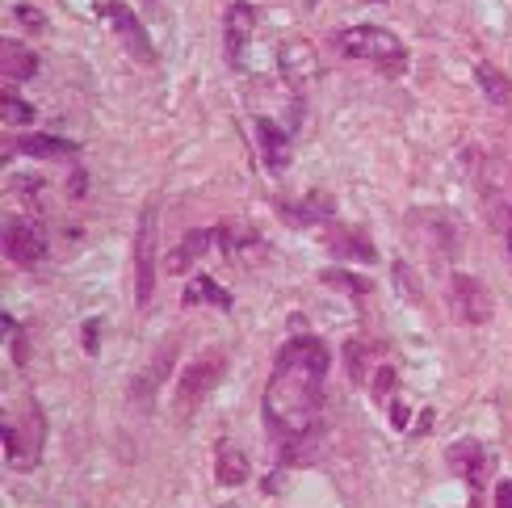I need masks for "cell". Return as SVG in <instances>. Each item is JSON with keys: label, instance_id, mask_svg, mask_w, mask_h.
Here are the masks:
<instances>
[{"label": "cell", "instance_id": "cell-1", "mask_svg": "<svg viewBox=\"0 0 512 508\" xmlns=\"http://www.w3.org/2000/svg\"><path fill=\"white\" fill-rule=\"evenodd\" d=\"M324 374L328 345L319 336H290L277 349V366L265 387V420L273 433L298 437L315 425V412L324 404Z\"/></svg>", "mask_w": 512, "mask_h": 508}, {"label": "cell", "instance_id": "cell-2", "mask_svg": "<svg viewBox=\"0 0 512 508\" xmlns=\"http://www.w3.org/2000/svg\"><path fill=\"white\" fill-rule=\"evenodd\" d=\"M336 47L353 55V59H366V63H378V68L387 72H399L403 63H408V51H403V42L382 30V26H353L345 34H336Z\"/></svg>", "mask_w": 512, "mask_h": 508}, {"label": "cell", "instance_id": "cell-3", "mask_svg": "<svg viewBox=\"0 0 512 508\" xmlns=\"http://www.w3.org/2000/svg\"><path fill=\"white\" fill-rule=\"evenodd\" d=\"M156 248H160V206L147 202L139 210V231H135V303L147 307L156 290Z\"/></svg>", "mask_w": 512, "mask_h": 508}, {"label": "cell", "instance_id": "cell-4", "mask_svg": "<svg viewBox=\"0 0 512 508\" xmlns=\"http://www.w3.org/2000/svg\"><path fill=\"white\" fill-rule=\"evenodd\" d=\"M219 374H223V353H202L181 370V378H177V416L181 420H189L198 412L202 399L215 391Z\"/></svg>", "mask_w": 512, "mask_h": 508}, {"label": "cell", "instance_id": "cell-5", "mask_svg": "<svg viewBox=\"0 0 512 508\" xmlns=\"http://www.w3.org/2000/svg\"><path fill=\"white\" fill-rule=\"evenodd\" d=\"M42 437H47V425H42V412L38 404L26 408V420L21 425H5V458L13 471H34V462L42 454Z\"/></svg>", "mask_w": 512, "mask_h": 508}, {"label": "cell", "instance_id": "cell-6", "mask_svg": "<svg viewBox=\"0 0 512 508\" xmlns=\"http://www.w3.org/2000/svg\"><path fill=\"white\" fill-rule=\"evenodd\" d=\"M450 307L462 324H487L492 320V294H487V286L479 278H466V273H454V282H450Z\"/></svg>", "mask_w": 512, "mask_h": 508}, {"label": "cell", "instance_id": "cell-7", "mask_svg": "<svg viewBox=\"0 0 512 508\" xmlns=\"http://www.w3.org/2000/svg\"><path fill=\"white\" fill-rule=\"evenodd\" d=\"M5 257L17 265H34L47 257V236L26 219H9L5 223Z\"/></svg>", "mask_w": 512, "mask_h": 508}, {"label": "cell", "instance_id": "cell-8", "mask_svg": "<svg viewBox=\"0 0 512 508\" xmlns=\"http://www.w3.org/2000/svg\"><path fill=\"white\" fill-rule=\"evenodd\" d=\"M277 68H282L286 84H294V89H303V84L319 72V59H315V47L303 38H290L282 42V51H277Z\"/></svg>", "mask_w": 512, "mask_h": 508}, {"label": "cell", "instance_id": "cell-9", "mask_svg": "<svg viewBox=\"0 0 512 508\" xmlns=\"http://www.w3.org/2000/svg\"><path fill=\"white\" fill-rule=\"evenodd\" d=\"M101 17L110 21V26L122 34V42L131 47V55L139 59V63H152L156 59V51H152V42H147V30L139 26V17L126 9V5H101Z\"/></svg>", "mask_w": 512, "mask_h": 508}, {"label": "cell", "instance_id": "cell-10", "mask_svg": "<svg viewBox=\"0 0 512 508\" xmlns=\"http://www.w3.org/2000/svg\"><path fill=\"white\" fill-rule=\"evenodd\" d=\"M252 5H244V0H236V5L227 9V34H223V47H227V59H231V68H240L244 63V51H248V38H252Z\"/></svg>", "mask_w": 512, "mask_h": 508}, {"label": "cell", "instance_id": "cell-11", "mask_svg": "<svg viewBox=\"0 0 512 508\" xmlns=\"http://www.w3.org/2000/svg\"><path fill=\"white\" fill-rule=\"evenodd\" d=\"M450 471L462 475L471 488H479L483 471H487V454H483L479 441H458V446H450Z\"/></svg>", "mask_w": 512, "mask_h": 508}, {"label": "cell", "instance_id": "cell-12", "mask_svg": "<svg viewBox=\"0 0 512 508\" xmlns=\"http://www.w3.org/2000/svg\"><path fill=\"white\" fill-rule=\"evenodd\" d=\"M173 345L177 341H164V349L156 353V362H152V370L147 374H139L135 378V391H131V399H135V408H152V399H156V387H160V378L168 374V366H173Z\"/></svg>", "mask_w": 512, "mask_h": 508}, {"label": "cell", "instance_id": "cell-13", "mask_svg": "<svg viewBox=\"0 0 512 508\" xmlns=\"http://www.w3.org/2000/svg\"><path fill=\"white\" fill-rule=\"evenodd\" d=\"M210 240H215V236H210V231H189V236L173 248V257H168V269H173V273H185V269H194V261L202 257V252L210 248Z\"/></svg>", "mask_w": 512, "mask_h": 508}, {"label": "cell", "instance_id": "cell-14", "mask_svg": "<svg viewBox=\"0 0 512 508\" xmlns=\"http://www.w3.org/2000/svg\"><path fill=\"white\" fill-rule=\"evenodd\" d=\"M17 152L21 156H76V143L72 139H55V135H21L17 139Z\"/></svg>", "mask_w": 512, "mask_h": 508}, {"label": "cell", "instance_id": "cell-15", "mask_svg": "<svg viewBox=\"0 0 512 508\" xmlns=\"http://www.w3.org/2000/svg\"><path fill=\"white\" fill-rule=\"evenodd\" d=\"M5 59H0V68H5V80H30L38 72V55L26 51L21 42H5Z\"/></svg>", "mask_w": 512, "mask_h": 508}, {"label": "cell", "instance_id": "cell-16", "mask_svg": "<svg viewBox=\"0 0 512 508\" xmlns=\"http://www.w3.org/2000/svg\"><path fill=\"white\" fill-rule=\"evenodd\" d=\"M256 139H261V156H265V164L277 173V168L286 164V135L277 131L269 118H256Z\"/></svg>", "mask_w": 512, "mask_h": 508}, {"label": "cell", "instance_id": "cell-17", "mask_svg": "<svg viewBox=\"0 0 512 508\" xmlns=\"http://www.w3.org/2000/svg\"><path fill=\"white\" fill-rule=\"evenodd\" d=\"M475 80H479V89L487 93V101L512 105V80L496 68V63H479V68H475Z\"/></svg>", "mask_w": 512, "mask_h": 508}, {"label": "cell", "instance_id": "cell-18", "mask_svg": "<svg viewBox=\"0 0 512 508\" xmlns=\"http://www.w3.org/2000/svg\"><path fill=\"white\" fill-rule=\"evenodd\" d=\"M215 479L223 483V488H236V483H244V479H248V458H244L240 450L223 446L219 458H215Z\"/></svg>", "mask_w": 512, "mask_h": 508}, {"label": "cell", "instance_id": "cell-19", "mask_svg": "<svg viewBox=\"0 0 512 508\" xmlns=\"http://www.w3.org/2000/svg\"><path fill=\"white\" fill-rule=\"evenodd\" d=\"M185 303H215V307H231V294L219 286V282H210V278H198L194 286L185 290Z\"/></svg>", "mask_w": 512, "mask_h": 508}, {"label": "cell", "instance_id": "cell-20", "mask_svg": "<svg viewBox=\"0 0 512 508\" xmlns=\"http://www.w3.org/2000/svg\"><path fill=\"white\" fill-rule=\"evenodd\" d=\"M332 248L336 252H357V261H374V248L357 236H345V231H332Z\"/></svg>", "mask_w": 512, "mask_h": 508}, {"label": "cell", "instance_id": "cell-21", "mask_svg": "<svg viewBox=\"0 0 512 508\" xmlns=\"http://www.w3.org/2000/svg\"><path fill=\"white\" fill-rule=\"evenodd\" d=\"M0 114H5V122H30L34 118V110L21 97H13V93H5V101H0Z\"/></svg>", "mask_w": 512, "mask_h": 508}, {"label": "cell", "instance_id": "cell-22", "mask_svg": "<svg viewBox=\"0 0 512 508\" xmlns=\"http://www.w3.org/2000/svg\"><path fill=\"white\" fill-rule=\"evenodd\" d=\"M324 282H328V286H345V290H353V294H366V290H370V282L353 278V273H340V269H324Z\"/></svg>", "mask_w": 512, "mask_h": 508}, {"label": "cell", "instance_id": "cell-23", "mask_svg": "<svg viewBox=\"0 0 512 508\" xmlns=\"http://www.w3.org/2000/svg\"><path fill=\"white\" fill-rule=\"evenodd\" d=\"M345 357H349V374H353V378L366 374V345H361V341L345 345Z\"/></svg>", "mask_w": 512, "mask_h": 508}, {"label": "cell", "instance_id": "cell-24", "mask_svg": "<svg viewBox=\"0 0 512 508\" xmlns=\"http://www.w3.org/2000/svg\"><path fill=\"white\" fill-rule=\"evenodd\" d=\"M395 278H399V286H403V299H416V303H420V282L412 286V278H408V265H395Z\"/></svg>", "mask_w": 512, "mask_h": 508}, {"label": "cell", "instance_id": "cell-25", "mask_svg": "<svg viewBox=\"0 0 512 508\" xmlns=\"http://www.w3.org/2000/svg\"><path fill=\"white\" fill-rule=\"evenodd\" d=\"M496 508H512V483H500L496 488Z\"/></svg>", "mask_w": 512, "mask_h": 508}, {"label": "cell", "instance_id": "cell-26", "mask_svg": "<svg viewBox=\"0 0 512 508\" xmlns=\"http://www.w3.org/2000/svg\"><path fill=\"white\" fill-rule=\"evenodd\" d=\"M17 17H26V26H30V30H42V17H38L34 9H26V5H21V9H17Z\"/></svg>", "mask_w": 512, "mask_h": 508}, {"label": "cell", "instance_id": "cell-27", "mask_svg": "<svg viewBox=\"0 0 512 508\" xmlns=\"http://www.w3.org/2000/svg\"><path fill=\"white\" fill-rule=\"evenodd\" d=\"M508 248H512V231H508Z\"/></svg>", "mask_w": 512, "mask_h": 508}]
</instances>
